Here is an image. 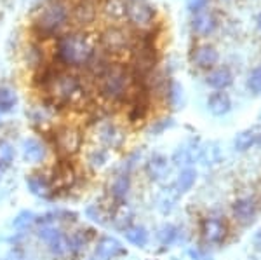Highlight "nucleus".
Wrapping results in <instances>:
<instances>
[{"instance_id": "obj_2", "label": "nucleus", "mask_w": 261, "mask_h": 260, "mask_svg": "<svg viewBox=\"0 0 261 260\" xmlns=\"http://www.w3.org/2000/svg\"><path fill=\"white\" fill-rule=\"evenodd\" d=\"M136 86L138 82L133 70L125 65H119V63H112L96 79L98 93L108 103H127V100L134 93Z\"/></svg>"}, {"instance_id": "obj_42", "label": "nucleus", "mask_w": 261, "mask_h": 260, "mask_svg": "<svg viewBox=\"0 0 261 260\" xmlns=\"http://www.w3.org/2000/svg\"><path fill=\"white\" fill-rule=\"evenodd\" d=\"M254 246L258 250H261V229L258 230V232H256V236H254Z\"/></svg>"}, {"instance_id": "obj_7", "label": "nucleus", "mask_w": 261, "mask_h": 260, "mask_svg": "<svg viewBox=\"0 0 261 260\" xmlns=\"http://www.w3.org/2000/svg\"><path fill=\"white\" fill-rule=\"evenodd\" d=\"M101 49L108 54V56H117L133 48V37L130 33L122 27H108L107 30L101 33L99 37Z\"/></svg>"}, {"instance_id": "obj_30", "label": "nucleus", "mask_w": 261, "mask_h": 260, "mask_svg": "<svg viewBox=\"0 0 261 260\" xmlns=\"http://www.w3.org/2000/svg\"><path fill=\"white\" fill-rule=\"evenodd\" d=\"M159 241L164 246H171L172 243H176V240L179 238V229L172 224H164L161 229H159Z\"/></svg>"}, {"instance_id": "obj_24", "label": "nucleus", "mask_w": 261, "mask_h": 260, "mask_svg": "<svg viewBox=\"0 0 261 260\" xmlns=\"http://www.w3.org/2000/svg\"><path fill=\"white\" fill-rule=\"evenodd\" d=\"M200 150H195L193 147H188V145H183V147H178L172 154V162L176 166H181V168H190L192 162H195V159H200Z\"/></svg>"}, {"instance_id": "obj_43", "label": "nucleus", "mask_w": 261, "mask_h": 260, "mask_svg": "<svg viewBox=\"0 0 261 260\" xmlns=\"http://www.w3.org/2000/svg\"><path fill=\"white\" fill-rule=\"evenodd\" d=\"M256 25H258V28L261 30V12L258 14V18H256Z\"/></svg>"}, {"instance_id": "obj_18", "label": "nucleus", "mask_w": 261, "mask_h": 260, "mask_svg": "<svg viewBox=\"0 0 261 260\" xmlns=\"http://www.w3.org/2000/svg\"><path fill=\"white\" fill-rule=\"evenodd\" d=\"M21 154L24 162L28 164H39L45 159V145L37 138H27L21 144Z\"/></svg>"}, {"instance_id": "obj_9", "label": "nucleus", "mask_w": 261, "mask_h": 260, "mask_svg": "<svg viewBox=\"0 0 261 260\" xmlns=\"http://www.w3.org/2000/svg\"><path fill=\"white\" fill-rule=\"evenodd\" d=\"M50 185H53V191H70L77 185L79 180V173L75 170L73 162L70 161V157H61L60 162H56L53 170V175H50Z\"/></svg>"}, {"instance_id": "obj_35", "label": "nucleus", "mask_w": 261, "mask_h": 260, "mask_svg": "<svg viewBox=\"0 0 261 260\" xmlns=\"http://www.w3.org/2000/svg\"><path fill=\"white\" fill-rule=\"evenodd\" d=\"M247 89L256 96L261 94V65L254 66L247 75Z\"/></svg>"}, {"instance_id": "obj_22", "label": "nucleus", "mask_w": 261, "mask_h": 260, "mask_svg": "<svg viewBox=\"0 0 261 260\" xmlns=\"http://www.w3.org/2000/svg\"><path fill=\"white\" fill-rule=\"evenodd\" d=\"M91 241H92V230L89 229H79V230H75V232H70L68 234L70 255L82 253Z\"/></svg>"}, {"instance_id": "obj_39", "label": "nucleus", "mask_w": 261, "mask_h": 260, "mask_svg": "<svg viewBox=\"0 0 261 260\" xmlns=\"http://www.w3.org/2000/svg\"><path fill=\"white\" fill-rule=\"evenodd\" d=\"M171 126H172V119H169V117H162V119L153 121V124H151V128H150V133L161 135V133H164L166 129H169Z\"/></svg>"}, {"instance_id": "obj_23", "label": "nucleus", "mask_w": 261, "mask_h": 260, "mask_svg": "<svg viewBox=\"0 0 261 260\" xmlns=\"http://www.w3.org/2000/svg\"><path fill=\"white\" fill-rule=\"evenodd\" d=\"M129 191H130V178H129V173H125V171H122L115 177L112 183V198L117 201V203H124L125 199H127L129 196Z\"/></svg>"}, {"instance_id": "obj_33", "label": "nucleus", "mask_w": 261, "mask_h": 260, "mask_svg": "<svg viewBox=\"0 0 261 260\" xmlns=\"http://www.w3.org/2000/svg\"><path fill=\"white\" fill-rule=\"evenodd\" d=\"M178 196L179 194H178L176 188H166V192H164L161 201H159V208H161V211L164 213V215H167V213H171L172 209H174Z\"/></svg>"}, {"instance_id": "obj_16", "label": "nucleus", "mask_w": 261, "mask_h": 260, "mask_svg": "<svg viewBox=\"0 0 261 260\" xmlns=\"http://www.w3.org/2000/svg\"><path fill=\"white\" fill-rule=\"evenodd\" d=\"M146 173L148 177L157 183H166L171 175L169 161L162 156V154H153L148 162H146Z\"/></svg>"}, {"instance_id": "obj_11", "label": "nucleus", "mask_w": 261, "mask_h": 260, "mask_svg": "<svg viewBox=\"0 0 261 260\" xmlns=\"http://www.w3.org/2000/svg\"><path fill=\"white\" fill-rule=\"evenodd\" d=\"M259 213V203L256 198L252 196H242V198H237L231 204V215H233V220L241 225H251L252 222L256 220Z\"/></svg>"}, {"instance_id": "obj_31", "label": "nucleus", "mask_w": 261, "mask_h": 260, "mask_svg": "<svg viewBox=\"0 0 261 260\" xmlns=\"http://www.w3.org/2000/svg\"><path fill=\"white\" fill-rule=\"evenodd\" d=\"M18 103V94L11 87H0V112H11Z\"/></svg>"}, {"instance_id": "obj_4", "label": "nucleus", "mask_w": 261, "mask_h": 260, "mask_svg": "<svg viewBox=\"0 0 261 260\" xmlns=\"http://www.w3.org/2000/svg\"><path fill=\"white\" fill-rule=\"evenodd\" d=\"M71 19V9L65 0H53L50 4L40 11L39 18L35 21V28L40 35L53 37L66 28Z\"/></svg>"}, {"instance_id": "obj_32", "label": "nucleus", "mask_w": 261, "mask_h": 260, "mask_svg": "<svg viewBox=\"0 0 261 260\" xmlns=\"http://www.w3.org/2000/svg\"><path fill=\"white\" fill-rule=\"evenodd\" d=\"M166 100L169 102V105H171L172 108H179L181 105H183V87H181L176 81H171L169 82Z\"/></svg>"}, {"instance_id": "obj_29", "label": "nucleus", "mask_w": 261, "mask_h": 260, "mask_svg": "<svg viewBox=\"0 0 261 260\" xmlns=\"http://www.w3.org/2000/svg\"><path fill=\"white\" fill-rule=\"evenodd\" d=\"M108 159H110V152L105 147H98L87 154V166H91L92 170H101L107 166Z\"/></svg>"}, {"instance_id": "obj_13", "label": "nucleus", "mask_w": 261, "mask_h": 260, "mask_svg": "<svg viewBox=\"0 0 261 260\" xmlns=\"http://www.w3.org/2000/svg\"><path fill=\"white\" fill-rule=\"evenodd\" d=\"M190 61L195 68L207 70L209 72V70H213L214 66L218 65V61H220V53H218V49L214 48L213 44H207V42L197 44L190 53Z\"/></svg>"}, {"instance_id": "obj_14", "label": "nucleus", "mask_w": 261, "mask_h": 260, "mask_svg": "<svg viewBox=\"0 0 261 260\" xmlns=\"http://www.w3.org/2000/svg\"><path fill=\"white\" fill-rule=\"evenodd\" d=\"M124 253H125V250L119 240H115V238H112V236H103L96 243L94 257L91 260H112Z\"/></svg>"}, {"instance_id": "obj_37", "label": "nucleus", "mask_w": 261, "mask_h": 260, "mask_svg": "<svg viewBox=\"0 0 261 260\" xmlns=\"http://www.w3.org/2000/svg\"><path fill=\"white\" fill-rule=\"evenodd\" d=\"M14 161V147L11 141H0V166H9Z\"/></svg>"}, {"instance_id": "obj_26", "label": "nucleus", "mask_w": 261, "mask_h": 260, "mask_svg": "<svg viewBox=\"0 0 261 260\" xmlns=\"http://www.w3.org/2000/svg\"><path fill=\"white\" fill-rule=\"evenodd\" d=\"M197 182V171L193 168H183L179 171L178 178H176L174 188L178 191V194H187L188 191H192V187L195 185Z\"/></svg>"}, {"instance_id": "obj_36", "label": "nucleus", "mask_w": 261, "mask_h": 260, "mask_svg": "<svg viewBox=\"0 0 261 260\" xmlns=\"http://www.w3.org/2000/svg\"><path fill=\"white\" fill-rule=\"evenodd\" d=\"M50 108L53 107H33L30 112V119L33 124H42L44 126L45 123L50 121Z\"/></svg>"}, {"instance_id": "obj_34", "label": "nucleus", "mask_w": 261, "mask_h": 260, "mask_svg": "<svg viewBox=\"0 0 261 260\" xmlns=\"http://www.w3.org/2000/svg\"><path fill=\"white\" fill-rule=\"evenodd\" d=\"M35 222H37V217L33 215L32 211L24 209V211L18 213V215H16V219L12 220V227H14L16 230H19V232H23V230H27L28 227H32Z\"/></svg>"}, {"instance_id": "obj_1", "label": "nucleus", "mask_w": 261, "mask_h": 260, "mask_svg": "<svg viewBox=\"0 0 261 260\" xmlns=\"http://www.w3.org/2000/svg\"><path fill=\"white\" fill-rule=\"evenodd\" d=\"M37 82L45 91L47 102L53 108L81 103L86 96L82 79L68 70H53L44 66L39 70Z\"/></svg>"}, {"instance_id": "obj_19", "label": "nucleus", "mask_w": 261, "mask_h": 260, "mask_svg": "<svg viewBox=\"0 0 261 260\" xmlns=\"http://www.w3.org/2000/svg\"><path fill=\"white\" fill-rule=\"evenodd\" d=\"M27 187L30 191V194H33L35 198L40 199H49L54 194L53 185H50V180L44 175L33 173L27 177Z\"/></svg>"}, {"instance_id": "obj_12", "label": "nucleus", "mask_w": 261, "mask_h": 260, "mask_svg": "<svg viewBox=\"0 0 261 260\" xmlns=\"http://www.w3.org/2000/svg\"><path fill=\"white\" fill-rule=\"evenodd\" d=\"M98 138L107 150H119L125 141V133L113 121H101L98 126Z\"/></svg>"}, {"instance_id": "obj_28", "label": "nucleus", "mask_w": 261, "mask_h": 260, "mask_svg": "<svg viewBox=\"0 0 261 260\" xmlns=\"http://www.w3.org/2000/svg\"><path fill=\"white\" fill-rule=\"evenodd\" d=\"M258 141V135H256L252 129H246V131H241L233 140V147L237 152H247L249 149H252V145Z\"/></svg>"}, {"instance_id": "obj_27", "label": "nucleus", "mask_w": 261, "mask_h": 260, "mask_svg": "<svg viewBox=\"0 0 261 260\" xmlns=\"http://www.w3.org/2000/svg\"><path fill=\"white\" fill-rule=\"evenodd\" d=\"M103 11L110 19L119 21L122 18H125V12H127V2H125V0H105Z\"/></svg>"}, {"instance_id": "obj_6", "label": "nucleus", "mask_w": 261, "mask_h": 260, "mask_svg": "<svg viewBox=\"0 0 261 260\" xmlns=\"http://www.w3.org/2000/svg\"><path fill=\"white\" fill-rule=\"evenodd\" d=\"M37 236L49 246L50 253L54 257H66V255H70L68 236L58 227L56 222H42L39 230H37Z\"/></svg>"}, {"instance_id": "obj_25", "label": "nucleus", "mask_w": 261, "mask_h": 260, "mask_svg": "<svg viewBox=\"0 0 261 260\" xmlns=\"http://www.w3.org/2000/svg\"><path fill=\"white\" fill-rule=\"evenodd\" d=\"M125 241L130 243L133 246H138V248H145L148 245V230H146L143 225H130L124 230Z\"/></svg>"}, {"instance_id": "obj_5", "label": "nucleus", "mask_w": 261, "mask_h": 260, "mask_svg": "<svg viewBox=\"0 0 261 260\" xmlns=\"http://www.w3.org/2000/svg\"><path fill=\"white\" fill-rule=\"evenodd\" d=\"M84 135L82 129L73 124H65L54 129L53 133V147L60 157H70L82 149Z\"/></svg>"}, {"instance_id": "obj_21", "label": "nucleus", "mask_w": 261, "mask_h": 260, "mask_svg": "<svg viewBox=\"0 0 261 260\" xmlns=\"http://www.w3.org/2000/svg\"><path fill=\"white\" fill-rule=\"evenodd\" d=\"M96 14H98V11H96V4L87 2V0H81V2L71 9V18L77 21L79 25H84V27H86V25L94 23Z\"/></svg>"}, {"instance_id": "obj_44", "label": "nucleus", "mask_w": 261, "mask_h": 260, "mask_svg": "<svg viewBox=\"0 0 261 260\" xmlns=\"http://www.w3.org/2000/svg\"><path fill=\"white\" fill-rule=\"evenodd\" d=\"M258 141H259V144H261V133H259V135H258Z\"/></svg>"}, {"instance_id": "obj_10", "label": "nucleus", "mask_w": 261, "mask_h": 260, "mask_svg": "<svg viewBox=\"0 0 261 260\" xmlns=\"http://www.w3.org/2000/svg\"><path fill=\"white\" fill-rule=\"evenodd\" d=\"M200 234L207 245H221L228 236V225L223 217L207 215L200 222Z\"/></svg>"}, {"instance_id": "obj_40", "label": "nucleus", "mask_w": 261, "mask_h": 260, "mask_svg": "<svg viewBox=\"0 0 261 260\" xmlns=\"http://www.w3.org/2000/svg\"><path fill=\"white\" fill-rule=\"evenodd\" d=\"M188 255L192 257V260H213L211 255L202 248H190L188 250Z\"/></svg>"}, {"instance_id": "obj_8", "label": "nucleus", "mask_w": 261, "mask_h": 260, "mask_svg": "<svg viewBox=\"0 0 261 260\" xmlns=\"http://www.w3.org/2000/svg\"><path fill=\"white\" fill-rule=\"evenodd\" d=\"M125 18H127L130 27L138 28L140 32H148L153 28L157 12L145 0H133V2H127Z\"/></svg>"}, {"instance_id": "obj_15", "label": "nucleus", "mask_w": 261, "mask_h": 260, "mask_svg": "<svg viewBox=\"0 0 261 260\" xmlns=\"http://www.w3.org/2000/svg\"><path fill=\"white\" fill-rule=\"evenodd\" d=\"M218 27V19L216 16L213 14L211 11L205 7L199 12H193V18H192V30L195 35L199 37H207L216 30Z\"/></svg>"}, {"instance_id": "obj_3", "label": "nucleus", "mask_w": 261, "mask_h": 260, "mask_svg": "<svg viewBox=\"0 0 261 260\" xmlns=\"http://www.w3.org/2000/svg\"><path fill=\"white\" fill-rule=\"evenodd\" d=\"M94 45L89 40V37L81 32L65 33L58 39L56 54L60 61L70 68H84L89 63L94 54Z\"/></svg>"}, {"instance_id": "obj_45", "label": "nucleus", "mask_w": 261, "mask_h": 260, "mask_svg": "<svg viewBox=\"0 0 261 260\" xmlns=\"http://www.w3.org/2000/svg\"><path fill=\"white\" fill-rule=\"evenodd\" d=\"M0 177H2V166H0Z\"/></svg>"}, {"instance_id": "obj_17", "label": "nucleus", "mask_w": 261, "mask_h": 260, "mask_svg": "<svg viewBox=\"0 0 261 260\" xmlns=\"http://www.w3.org/2000/svg\"><path fill=\"white\" fill-rule=\"evenodd\" d=\"M205 82H207V86L213 87L214 91H225L226 87H230L231 82H233V74H231V70L228 66H214L213 70L207 72Z\"/></svg>"}, {"instance_id": "obj_41", "label": "nucleus", "mask_w": 261, "mask_h": 260, "mask_svg": "<svg viewBox=\"0 0 261 260\" xmlns=\"http://www.w3.org/2000/svg\"><path fill=\"white\" fill-rule=\"evenodd\" d=\"M207 7V0H190V11L199 12Z\"/></svg>"}, {"instance_id": "obj_38", "label": "nucleus", "mask_w": 261, "mask_h": 260, "mask_svg": "<svg viewBox=\"0 0 261 260\" xmlns=\"http://www.w3.org/2000/svg\"><path fill=\"white\" fill-rule=\"evenodd\" d=\"M86 215L91 222H94V224H98V225L107 224V217H105V213L101 211V208L98 206V204H91V206H87Z\"/></svg>"}, {"instance_id": "obj_20", "label": "nucleus", "mask_w": 261, "mask_h": 260, "mask_svg": "<svg viewBox=\"0 0 261 260\" xmlns=\"http://www.w3.org/2000/svg\"><path fill=\"white\" fill-rule=\"evenodd\" d=\"M207 108L214 117H223L231 110V98L225 91H214L207 98Z\"/></svg>"}]
</instances>
